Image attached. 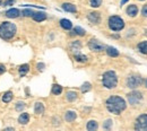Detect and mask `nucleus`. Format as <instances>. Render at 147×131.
<instances>
[{
    "mask_svg": "<svg viewBox=\"0 0 147 131\" xmlns=\"http://www.w3.org/2000/svg\"><path fill=\"white\" fill-rule=\"evenodd\" d=\"M32 19H33L34 21H36V23H42V21H44V20L48 19V15H47L45 11L38 10V11H35V13H34V15L32 16Z\"/></svg>",
    "mask_w": 147,
    "mask_h": 131,
    "instance_id": "obj_17",
    "label": "nucleus"
},
{
    "mask_svg": "<svg viewBox=\"0 0 147 131\" xmlns=\"http://www.w3.org/2000/svg\"><path fill=\"white\" fill-rule=\"evenodd\" d=\"M79 89H80L82 94L88 93V92H91V91H92V84H91L90 81H85V83H83V84H82V86L79 87Z\"/></svg>",
    "mask_w": 147,
    "mask_h": 131,
    "instance_id": "obj_28",
    "label": "nucleus"
},
{
    "mask_svg": "<svg viewBox=\"0 0 147 131\" xmlns=\"http://www.w3.org/2000/svg\"><path fill=\"white\" fill-rule=\"evenodd\" d=\"M13 98H14V93H13L11 91H7V92H5V93L1 95V101H2L5 104L10 103V102L13 101Z\"/></svg>",
    "mask_w": 147,
    "mask_h": 131,
    "instance_id": "obj_25",
    "label": "nucleus"
},
{
    "mask_svg": "<svg viewBox=\"0 0 147 131\" xmlns=\"http://www.w3.org/2000/svg\"><path fill=\"white\" fill-rule=\"evenodd\" d=\"M68 35L70 38H83V36L86 35V31L80 26H75L69 31Z\"/></svg>",
    "mask_w": 147,
    "mask_h": 131,
    "instance_id": "obj_11",
    "label": "nucleus"
},
{
    "mask_svg": "<svg viewBox=\"0 0 147 131\" xmlns=\"http://www.w3.org/2000/svg\"><path fill=\"white\" fill-rule=\"evenodd\" d=\"M16 2V0H5L3 2H2V6L3 7H8V6H13L14 3Z\"/></svg>",
    "mask_w": 147,
    "mask_h": 131,
    "instance_id": "obj_36",
    "label": "nucleus"
},
{
    "mask_svg": "<svg viewBox=\"0 0 147 131\" xmlns=\"http://www.w3.org/2000/svg\"><path fill=\"white\" fill-rule=\"evenodd\" d=\"M107 111L114 115H120L122 112L127 110L128 102L120 95H111L104 102Z\"/></svg>",
    "mask_w": 147,
    "mask_h": 131,
    "instance_id": "obj_1",
    "label": "nucleus"
},
{
    "mask_svg": "<svg viewBox=\"0 0 147 131\" xmlns=\"http://www.w3.org/2000/svg\"><path fill=\"white\" fill-rule=\"evenodd\" d=\"M143 18H147V2L145 5H143L142 9H140V14H139Z\"/></svg>",
    "mask_w": 147,
    "mask_h": 131,
    "instance_id": "obj_35",
    "label": "nucleus"
},
{
    "mask_svg": "<svg viewBox=\"0 0 147 131\" xmlns=\"http://www.w3.org/2000/svg\"><path fill=\"white\" fill-rule=\"evenodd\" d=\"M143 86H144V87L147 89V78H145V79H144V85H143Z\"/></svg>",
    "mask_w": 147,
    "mask_h": 131,
    "instance_id": "obj_41",
    "label": "nucleus"
},
{
    "mask_svg": "<svg viewBox=\"0 0 147 131\" xmlns=\"http://www.w3.org/2000/svg\"><path fill=\"white\" fill-rule=\"evenodd\" d=\"M88 5L94 9H97L103 5V0H88Z\"/></svg>",
    "mask_w": 147,
    "mask_h": 131,
    "instance_id": "obj_32",
    "label": "nucleus"
},
{
    "mask_svg": "<svg viewBox=\"0 0 147 131\" xmlns=\"http://www.w3.org/2000/svg\"><path fill=\"white\" fill-rule=\"evenodd\" d=\"M30 119H31V116H30V114L27 112H20L19 114L18 119H17V122H18L20 126H26V124H28V122H30Z\"/></svg>",
    "mask_w": 147,
    "mask_h": 131,
    "instance_id": "obj_20",
    "label": "nucleus"
},
{
    "mask_svg": "<svg viewBox=\"0 0 147 131\" xmlns=\"http://www.w3.org/2000/svg\"><path fill=\"white\" fill-rule=\"evenodd\" d=\"M59 26H60L63 31H67V32H69V31L74 27L71 20H70V19H67V18L59 19Z\"/></svg>",
    "mask_w": 147,
    "mask_h": 131,
    "instance_id": "obj_16",
    "label": "nucleus"
},
{
    "mask_svg": "<svg viewBox=\"0 0 147 131\" xmlns=\"http://www.w3.org/2000/svg\"><path fill=\"white\" fill-rule=\"evenodd\" d=\"M98 129V122L96 120H90L86 123V130L88 131H96Z\"/></svg>",
    "mask_w": 147,
    "mask_h": 131,
    "instance_id": "obj_27",
    "label": "nucleus"
},
{
    "mask_svg": "<svg viewBox=\"0 0 147 131\" xmlns=\"http://www.w3.org/2000/svg\"><path fill=\"white\" fill-rule=\"evenodd\" d=\"M82 48H83V42H82L80 40H78V38L74 40V41H71V42L69 43V51L73 52V53L80 52Z\"/></svg>",
    "mask_w": 147,
    "mask_h": 131,
    "instance_id": "obj_13",
    "label": "nucleus"
},
{
    "mask_svg": "<svg viewBox=\"0 0 147 131\" xmlns=\"http://www.w3.org/2000/svg\"><path fill=\"white\" fill-rule=\"evenodd\" d=\"M102 128L104 130H112L113 128V120L112 119H107L103 121V124H102Z\"/></svg>",
    "mask_w": 147,
    "mask_h": 131,
    "instance_id": "obj_30",
    "label": "nucleus"
},
{
    "mask_svg": "<svg viewBox=\"0 0 147 131\" xmlns=\"http://www.w3.org/2000/svg\"><path fill=\"white\" fill-rule=\"evenodd\" d=\"M137 1H140V2H144V1H146V0H137Z\"/></svg>",
    "mask_w": 147,
    "mask_h": 131,
    "instance_id": "obj_44",
    "label": "nucleus"
},
{
    "mask_svg": "<svg viewBox=\"0 0 147 131\" xmlns=\"http://www.w3.org/2000/svg\"><path fill=\"white\" fill-rule=\"evenodd\" d=\"M5 130H15V128L14 127H7V128H5Z\"/></svg>",
    "mask_w": 147,
    "mask_h": 131,
    "instance_id": "obj_42",
    "label": "nucleus"
},
{
    "mask_svg": "<svg viewBox=\"0 0 147 131\" xmlns=\"http://www.w3.org/2000/svg\"><path fill=\"white\" fill-rule=\"evenodd\" d=\"M86 18L90 21L91 25L94 26H98L102 23V14L97 10H91L86 14Z\"/></svg>",
    "mask_w": 147,
    "mask_h": 131,
    "instance_id": "obj_9",
    "label": "nucleus"
},
{
    "mask_svg": "<svg viewBox=\"0 0 147 131\" xmlns=\"http://www.w3.org/2000/svg\"><path fill=\"white\" fill-rule=\"evenodd\" d=\"M61 9L66 13H69V14H77V11H78L77 6L73 2H68V1L61 3Z\"/></svg>",
    "mask_w": 147,
    "mask_h": 131,
    "instance_id": "obj_12",
    "label": "nucleus"
},
{
    "mask_svg": "<svg viewBox=\"0 0 147 131\" xmlns=\"http://www.w3.org/2000/svg\"><path fill=\"white\" fill-rule=\"evenodd\" d=\"M7 71V68H6V64H3V63H0V76L3 75Z\"/></svg>",
    "mask_w": 147,
    "mask_h": 131,
    "instance_id": "obj_38",
    "label": "nucleus"
},
{
    "mask_svg": "<svg viewBox=\"0 0 147 131\" xmlns=\"http://www.w3.org/2000/svg\"><path fill=\"white\" fill-rule=\"evenodd\" d=\"M73 59L75 62H77V63H82V64H84V63H87L88 62V56H86V54H83L82 52H77V53H73Z\"/></svg>",
    "mask_w": 147,
    "mask_h": 131,
    "instance_id": "obj_15",
    "label": "nucleus"
},
{
    "mask_svg": "<svg viewBox=\"0 0 147 131\" xmlns=\"http://www.w3.org/2000/svg\"><path fill=\"white\" fill-rule=\"evenodd\" d=\"M65 98L67 102L69 103H74L78 99V93L76 91H67L66 92V95H65Z\"/></svg>",
    "mask_w": 147,
    "mask_h": 131,
    "instance_id": "obj_22",
    "label": "nucleus"
},
{
    "mask_svg": "<svg viewBox=\"0 0 147 131\" xmlns=\"http://www.w3.org/2000/svg\"><path fill=\"white\" fill-rule=\"evenodd\" d=\"M34 10H32V9H30V8H25V9H23L22 10V16L23 17H31L32 18V16L34 15Z\"/></svg>",
    "mask_w": 147,
    "mask_h": 131,
    "instance_id": "obj_33",
    "label": "nucleus"
},
{
    "mask_svg": "<svg viewBox=\"0 0 147 131\" xmlns=\"http://www.w3.org/2000/svg\"><path fill=\"white\" fill-rule=\"evenodd\" d=\"M87 48L94 52V53H102V52H105V49H107V45L104 43H102L100 40L95 38H92L88 40L87 42Z\"/></svg>",
    "mask_w": 147,
    "mask_h": 131,
    "instance_id": "obj_7",
    "label": "nucleus"
},
{
    "mask_svg": "<svg viewBox=\"0 0 147 131\" xmlns=\"http://www.w3.org/2000/svg\"><path fill=\"white\" fill-rule=\"evenodd\" d=\"M30 70H31V66L28 63H23V64H20L18 67V76L20 78L25 77L30 73Z\"/></svg>",
    "mask_w": 147,
    "mask_h": 131,
    "instance_id": "obj_23",
    "label": "nucleus"
},
{
    "mask_svg": "<svg viewBox=\"0 0 147 131\" xmlns=\"http://www.w3.org/2000/svg\"><path fill=\"white\" fill-rule=\"evenodd\" d=\"M26 109V103L24 101H17L15 104V110L17 112H23Z\"/></svg>",
    "mask_w": 147,
    "mask_h": 131,
    "instance_id": "obj_31",
    "label": "nucleus"
},
{
    "mask_svg": "<svg viewBox=\"0 0 147 131\" xmlns=\"http://www.w3.org/2000/svg\"><path fill=\"white\" fill-rule=\"evenodd\" d=\"M134 129L137 131H147V113H142L136 118Z\"/></svg>",
    "mask_w": 147,
    "mask_h": 131,
    "instance_id": "obj_8",
    "label": "nucleus"
},
{
    "mask_svg": "<svg viewBox=\"0 0 147 131\" xmlns=\"http://www.w3.org/2000/svg\"><path fill=\"white\" fill-rule=\"evenodd\" d=\"M105 53L108 54V56H110V58H118V56H120L119 50H118L117 48L112 46V45H107Z\"/></svg>",
    "mask_w": 147,
    "mask_h": 131,
    "instance_id": "obj_21",
    "label": "nucleus"
},
{
    "mask_svg": "<svg viewBox=\"0 0 147 131\" xmlns=\"http://www.w3.org/2000/svg\"><path fill=\"white\" fill-rule=\"evenodd\" d=\"M144 77L138 73H130L125 79V87L129 89H138L144 85Z\"/></svg>",
    "mask_w": 147,
    "mask_h": 131,
    "instance_id": "obj_5",
    "label": "nucleus"
},
{
    "mask_svg": "<svg viewBox=\"0 0 147 131\" xmlns=\"http://www.w3.org/2000/svg\"><path fill=\"white\" fill-rule=\"evenodd\" d=\"M17 34V26L15 23L3 20L0 24V38L3 41H10Z\"/></svg>",
    "mask_w": 147,
    "mask_h": 131,
    "instance_id": "obj_2",
    "label": "nucleus"
},
{
    "mask_svg": "<svg viewBox=\"0 0 147 131\" xmlns=\"http://www.w3.org/2000/svg\"><path fill=\"white\" fill-rule=\"evenodd\" d=\"M63 92V87L60 85V84H57L55 83L53 85H52V87H51V94L53 95V96H59V95H61Z\"/></svg>",
    "mask_w": 147,
    "mask_h": 131,
    "instance_id": "obj_26",
    "label": "nucleus"
},
{
    "mask_svg": "<svg viewBox=\"0 0 147 131\" xmlns=\"http://www.w3.org/2000/svg\"><path fill=\"white\" fill-rule=\"evenodd\" d=\"M136 35H137V30L136 28H128L127 30V32H126V34H125V36L126 38H128V40H132L134 38H136Z\"/></svg>",
    "mask_w": 147,
    "mask_h": 131,
    "instance_id": "obj_29",
    "label": "nucleus"
},
{
    "mask_svg": "<svg viewBox=\"0 0 147 131\" xmlns=\"http://www.w3.org/2000/svg\"><path fill=\"white\" fill-rule=\"evenodd\" d=\"M126 99L128 102V104L131 107H140L144 104V99H145V95L143 92L138 91V89H130V92L126 95Z\"/></svg>",
    "mask_w": 147,
    "mask_h": 131,
    "instance_id": "obj_4",
    "label": "nucleus"
},
{
    "mask_svg": "<svg viewBox=\"0 0 147 131\" xmlns=\"http://www.w3.org/2000/svg\"><path fill=\"white\" fill-rule=\"evenodd\" d=\"M101 83H102V86L105 88V89H115L119 85V77L117 75V73L114 70H107L102 74L101 77Z\"/></svg>",
    "mask_w": 147,
    "mask_h": 131,
    "instance_id": "obj_3",
    "label": "nucleus"
},
{
    "mask_svg": "<svg viewBox=\"0 0 147 131\" xmlns=\"http://www.w3.org/2000/svg\"><path fill=\"white\" fill-rule=\"evenodd\" d=\"M5 16L9 19L18 18L19 16H22V10H19L18 8H10L5 11Z\"/></svg>",
    "mask_w": 147,
    "mask_h": 131,
    "instance_id": "obj_14",
    "label": "nucleus"
},
{
    "mask_svg": "<svg viewBox=\"0 0 147 131\" xmlns=\"http://www.w3.org/2000/svg\"><path fill=\"white\" fill-rule=\"evenodd\" d=\"M129 2V0H120V7H123L125 5H127Z\"/></svg>",
    "mask_w": 147,
    "mask_h": 131,
    "instance_id": "obj_40",
    "label": "nucleus"
},
{
    "mask_svg": "<svg viewBox=\"0 0 147 131\" xmlns=\"http://www.w3.org/2000/svg\"><path fill=\"white\" fill-rule=\"evenodd\" d=\"M77 113L73 111V110H68V111H66L65 112V115H63V119H65V121L66 122H68V123H73L76 121V119H77Z\"/></svg>",
    "mask_w": 147,
    "mask_h": 131,
    "instance_id": "obj_18",
    "label": "nucleus"
},
{
    "mask_svg": "<svg viewBox=\"0 0 147 131\" xmlns=\"http://www.w3.org/2000/svg\"><path fill=\"white\" fill-rule=\"evenodd\" d=\"M108 28L111 32H121L126 28V21L119 15H111L108 18Z\"/></svg>",
    "mask_w": 147,
    "mask_h": 131,
    "instance_id": "obj_6",
    "label": "nucleus"
},
{
    "mask_svg": "<svg viewBox=\"0 0 147 131\" xmlns=\"http://www.w3.org/2000/svg\"><path fill=\"white\" fill-rule=\"evenodd\" d=\"M113 34H111L110 38H113V40H120L121 38V35L119 34V32H112Z\"/></svg>",
    "mask_w": 147,
    "mask_h": 131,
    "instance_id": "obj_37",
    "label": "nucleus"
},
{
    "mask_svg": "<svg viewBox=\"0 0 147 131\" xmlns=\"http://www.w3.org/2000/svg\"><path fill=\"white\" fill-rule=\"evenodd\" d=\"M143 34H144V35L147 38V28H145V30H144V33H143Z\"/></svg>",
    "mask_w": 147,
    "mask_h": 131,
    "instance_id": "obj_43",
    "label": "nucleus"
},
{
    "mask_svg": "<svg viewBox=\"0 0 147 131\" xmlns=\"http://www.w3.org/2000/svg\"><path fill=\"white\" fill-rule=\"evenodd\" d=\"M0 6H2V0H0Z\"/></svg>",
    "mask_w": 147,
    "mask_h": 131,
    "instance_id": "obj_45",
    "label": "nucleus"
},
{
    "mask_svg": "<svg viewBox=\"0 0 147 131\" xmlns=\"http://www.w3.org/2000/svg\"><path fill=\"white\" fill-rule=\"evenodd\" d=\"M125 14L129 18H136L140 14V9H139L137 3H129L125 8Z\"/></svg>",
    "mask_w": 147,
    "mask_h": 131,
    "instance_id": "obj_10",
    "label": "nucleus"
},
{
    "mask_svg": "<svg viewBox=\"0 0 147 131\" xmlns=\"http://www.w3.org/2000/svg\"><path fill=\"white\" fill-rule=\"evenodd\" d=\"M136 50L140 54L147 56V40H143V41L138 42L137 45H136Z\"/></svg>",
    "mask_w": 147,
    "mask_h": 131,
    "instance_id": "obj_19",
    "label": "nucleus"
},
{
    "mask_svg": "<svg viewBox=\"0 0 147 131\" xmlns=\"http://www.w3.org/2000/svg\"><path fill=\"white\" fill-rule=\"evenodd\" d=\"M45 63L44 62H37L36 66H35V68H36V70L38 73H43L44 70H45Z\"/></svg>",
    "mask_w": 147,
    "mask_h": 131,
    "instance_id": "obj_34",
    "label": "nucleus"
},
{
    "mask_svg": "<svg viewBox=\"0 0 147 131\" xmlns=\"http://www.w3.org/2000/svg\"><path fill=\"white\" fill-rule=\"evenodd\" d=\"M52 121H53V122H52L53 126H60V124H61V120H60L59 118H57V116L52 119Z\"/></svg>",
    "mask_w": 147,
    "mask_h": 131,
    "instance_id": "obj_39",
    "label": "nucleus"
},
{
    "mask_svg": "<svg viewBox=\"0 0 147 131\" xmlns=\"http://www.w3.org/2000/svg\"><path fill=\"white\" fill-rule=\"evenodd\" d=\"M45 111V106H44V103L41 102V101H37L34 104V113L35 115H42Z\"/></svg>",
    "mask_w": 147,
    "mask_h": 131,
    "instance_id": "obj_24",
    "label": "nucleus"
}]
</instances>
